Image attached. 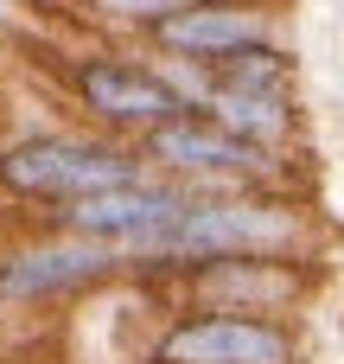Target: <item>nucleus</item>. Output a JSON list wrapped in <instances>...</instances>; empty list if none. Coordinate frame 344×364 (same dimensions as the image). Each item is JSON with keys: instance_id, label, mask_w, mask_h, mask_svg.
Instances as JSON below:
<instances>
[{"instance_id": "1", "label": "nucleus", "mask_w": 344, "mask_h": 364, "mask_svg": "<svg viewBox=\"0 0 344 364\" xmlns=\"http://www.w3.org/2000/svg\"><path fill=\"white\" fill-rule=\"evenodd\" d=\"M211 256H319V224L287 186L249 192H192V205L128 262L153 275H179Z\"/></svg>"}, {"instance_id": "2", "label": "nucleus", "mask_w": 344, "mask_h": 364, "mask_svg": "<svg viewBox=\"0 0 344 364\" xmlns=\"http://www.w3.org/2000/svg\"><path fill=\"white\" fill-rule=\"evenodd\" d=\"M57 83L70 96V109L109 134L140 147L153 128H166L172 115H185V96L166 83V70L153 64V51H121V45H83L57 64Z\"/></svg>"}, {"instance_id": "3", "label": "nucleus", "mask_w": 344, "mask_h": 364, "mask_svg": "<svg viewBox=\"0 0 344 364\" xmlns=\"http://www.w3.org/2000/svg\"><path fill=\"white\" fill-rule=\"evenodd\" d=\"M140 173H147L140 147L109 141L96 128L89 134H77V128H38V134L0 141V192L26 198V205H70V198H89L102 186L140 179Z\"/></svg>"}, {"instance_id": "4", "label": "nucleus", "mask_w": 344, "mask_h": 364, "mask_svg": "<svg viewBox=\"0 0 344 364\" xmlns=\"http://www.w3.org/2000/svg\"><path fill=\"white\" fill-rule=\"evenodd\" d=\"M140 160L192 192H249V186H287V160L294 154H268L243 134H230L223 122H211L204 109L172 115L166 128H153L140 141Z\"/></svg>"}, {"instance_id": "5", "label": "nucleus", "mask_w": 344, "mask_h": 364, "mask_svg": "<svg viewBox=\"0 0 344 364\" xmlns=\"http://www.w3.org/2000/svg\"><path fill=\"white\" fill-rule=\"evenodd\" d=\"M179 288L198 307L300 320L306 301L319 294V256H211L179 269Z\"/></svg>"}, {"instance_id": "6", "label": "nucleus", "mask_w": 344, "mask_h": 364, "mask_svg": "<svg viewBox=\"0 0 344 364\" xmlns=\"http://www.w3.org/2000/svg\"><path fill=\"white\" fill-rule=\"evenodd\" d=\"M115 275H128L121 250L102 237H77V230H45L32 243L0 250V301L6 307H45V301H70L89 288H109Z\"/></svg>"}, {"instance_id": "7", "label": "nucleus", "mask_w": 344, "mask_h": 364, "mask_svg": "<svg viewBox=\"0 0 344 364\" xmlns=\"http://www.w3.org/2000/svg\"><path fill=\"white\" fill-rule=\"evenodd\" d=\"M147 364H300V326L268 314L192 307L153 339Z\"/></svg>"}, {"instance_id": "8", "label": "nucleus", "mask_w": 344, "mask_h": 364, "mask_svg": "<svg viewBox=\"0 0 344 364\" xmlns=\"http://www.w3.org/2000/svg\"><path fill=\"white\" fill-rule=\"evenodd\" d=\"M192 205V186L166 179V173H140V179H121V186H102L89 198H70V205H51V224L57 230H77V237H102L121 250V262H134L179 211Z\"/></svg>"}, {"instance_id": "9", "label": "nucleus", "mask_w": 344, "mask_h": 364, "mask_svg": "<svg viewBox=\"0 0 344 364\" xmlns=\"http://www.w3.org/2000/svg\"><path fill=\"white\" fill-rule=\"evenodd\" d=\"M281 38H287L281 0H192L147 32L153 51H172L192 64H223L249 45H281Z\"/></svg>"}, {"instance_id": "10", "label": "nucleus", "mask_w": 344, "mask_h": 364, "mask_svg": "<svg viewBox=\"0 0 344 364\" xmlns=\"http://www.w3.org/2000/svg\"><path fill=\"white\" fill-rule=\"evenodd\" d=\"M198 109L211 122H223L230 134L268 147V154H294L306 141V102H300V90H249V83H217L211 77V96Z\"/></svg>"}, {"instance_id": "11", "label": "nucleus", "mask_w": 344, "mask_h": 364, "mask_svg": "<svg viewBox=\"0 0 344 364\" xmlns=\"http://www.w3.org/2000/svg\"><path fill=\"white\" fill-rule=\"evenodd\" d=\"M89 26H102V32H128V38H147L166 13H179V6H192V0H70Z\"/></svg>"}]
</instances>
